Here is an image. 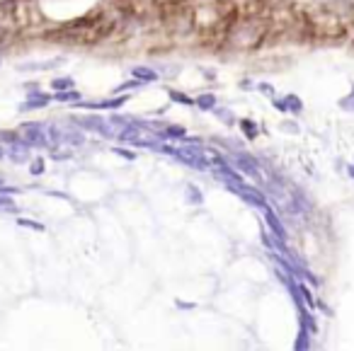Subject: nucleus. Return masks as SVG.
Masks as SVG:
<instances>
[{
  "instance_id": "obj_1",
  "label": "nucleus",
  "mask_w": 354,
  "mask_h": 351,
  "mask_svg": "<svg viewBox=\"0 0 354 351\" xmlns=\"http://www.w3.org/2000/svg\"><path fill=\"white\" fill-rule=\"evenodd\" d=\"M20 138H22L29 148H44V145H49V136H46V126H42V124H34V121H29V124H22L20 126Z\"/></svg>"
},
{
  "instance_id": "obj_2",
  "label": "nucleus",
  "mask_w": 354,
  "mask_h": 351,
  "mask_svg": "<svg viewBox=\"0 0 354 351\" xmlns=\"http://www.w3.org/2000/svg\"><path fill=\"white\" fill-rule=\"evenodd\" d=\"M129 99V95H122V97H112V99H100V102H78L80 107H85V109H117V107H122L124 102Z\"/></svg>"
},
{
  "instance_id": "obj_3",
  "label": "nucleus",
  "mask_w": 354,
  "mask_h": 351,
  "mask_svg": "<svg viewBox=\"0 0 354 351\" xmlns=\"http://www.w3.org/2000/svg\"><path fill=\"white\" fill-rule=\"evenodd\" d=\"M235 163H238V167L243 170L245 175L255 177V179H260L262 170H260V165H257V160H255V158H247V155H238V158H235Z\"/></svg>"
},
{
  "instance_id": "obj_4",
  "label": "nucleus",
  "mask_w": 354,
  "mask_h": 351,
  "mask_svg": "<svg viewBox=\"0 0 354 351\" xmlns=\"http://www.w3.org/2000/svg\"><path fill=\"white\" fill-rule=\"evenodd\" d=\"M51 99H54L51 95L37 92V95H29V97H27V102H22V104H20V109H22V111H27V109H44Z\"/></svg>"
},
{
  "instance_id": "obj_5",
  "label": "nucleus",
  "mask_w": 354,
  "mask_h": 351,
  "mask_svg": "<svg viewBox=\"0 0 354 351\" xmlns=\"http://www.w3.org/2000/svg\"><path fill=\"white\" fill-rule=\"evenodd\" d=\"M265 220H267V225L272 228V232L277 235L279 240H284L287 238V230H284V225H281V220L277 218V213L269 209V206H265Z\"/></svg>"
},
{
  "instance_id": "obj_6",
  "label": "nucleus",
  "mask_w": 354,
  "mask_h": 351,
  "mask_svg": "<svg viewBox=\"0 0 354 351\" xmlns=\"http://www.w3.org/2000/svg\"><path fill=\"white\" fill-rule=\"evenodd\" d=\"M274 107L277 109H281V111H294V114H299L301 109H303V104H301V99L296 97V95H287V97L281 99H274Z\"/></svg>"
},
{
  "instance_id": "obj_7",
  "label": "nucleus",
  "mask_w": 354,
  "mask_h": 351,
  "mask_svg": "<svg viewBox=\"0 0 354 351\" xmlns=\"http://www.w3.org/2000/svg\"><path fill=\"white\" fill-rule=\"evenodd\" d=\"M131 75L138 77L141 83H155V80H158V73H155V70H151V68H146V66H136L131 70Z\"/></svg>"
},
{
  "instance_id": "obj_8",
  "label": "nucleus",
  "mask_w": 354,
  "mask_h": 351,
  "mask_svg": "<svg viewBox=\"0 0 354 351\" xmlns=\"http://www.w3.org/2000/svg\"><path fill=\"white\" fill-rule=\"evenodd\" d=\"M194 107L201 109V111L216 109V97H214V95H199V97L194 99Z\"/></svg>"
},
{
  "instance_id": "obj_9",
  "label": "nucleus",
  "mask_w": 354,
  "mask_h": 351,
  "mask_svg": "<svg viewBox=\"0 0 354 351\" xmlns=\"http://www.w3.org/2000/svg\"><path fill=\"white\" fill-rule=\"evenodd\" d=\"M158 136H160V138H185V129H182V126H167V129H158Z\"/></svg>"
},
{
  "instance_id": "obj_10",
  "label": "nucleus",
  "mask_w": 354,
  "mask_h": 351,
  "mask_svg": "<svg viewBox=\"0 0 354 351\" xmlns=\"http://www.w3.org/2000/svg\"><path fill=\"white\" fill-rule=\"evenodd\" d=\"M66 63V58H54V61H49V63H24L20 66L22 70H44V68H54V66H63Z\"/></svg>"
},
{
  "instance_id": "obj_11",
  "label": "nucleus",
  "mask_w": 354,
  "mask_h": 351,
  "mask_svg": "<svg viewBox=\"0 0 354 351\" xmlns=\"http://www.w3.org/2000/svg\"><path fill=\"white\" fill-rule=\"evenodd\" d=\"M51 97H54L56 102H73V104H78L83 95H80L78 90H68V92H56V95H51Z\"/></svg>"
},
{
  "instance_id": "obj_12",
  "label": "nucleus",
  "mask_w": 354,
  "mask_h": 351,
  "mask_svg": "<svg viewBox=\"0 0 354 351\" xmlns=\"http://www.w3.org/2000/svg\"><path fill=\"white\" fill-rule=\"evenodd\" d=\"M240 129H243V133L247 138H255V136H257V124L250 119H240Z\"/></svg>"
},
{
  "instance_id": "obj_13",
  "label": "nucleus",
  "mask_w": 354,
  "mask_h": 351,
  "mask_svg": "<svg viewBox=\"0 0 354 351\" xmlns=\"http://www.w3.org/2000/svg\"><path fill=\"white\" fill-rule=\"evenodd\" d=\"M187 201L189 204H194V206H199L201 201H204V197H201V191H199V187H187Z\"/></svg>"
},
{
  "instance_id": "obj_14",
  "label": "nucleus",
  "mask_w": 354,
  "mask_h": 351,
  "mask_svg": "<svg viewBox=\"0 0 354 351\" xmlns=\"http://www.w3.org/2000/svg\"><path fill=\"white\" fill-rule=\"evenodd\" d=\"M167 95H170V99H172V102H180V104H189V107L194 104V99H192V97H187L185 92H177V90H170Z\"/></svg>"
},
{
  "instance_id": "obj_15",
  "label": "nucleus",
  "mask_w": 354,
  "mask_h": 351,
  "mask_svg": "<svg viewBox=\"0 0 354 351\" xmlns=\"http://www.w3.org/2000/svg\"><path fill=\"white\" fill-rule=\"evenodd\" d=\"M51 88H54V90L73 88V77H54V80H51Z\"/></svg>"
},
{
  "instance_id": "obj_16",
  "label": "nucleus",
  "mask_w": 354,
  "mask_h": 351,
  "mask_svg": "<svg viewBox=\"0 0 354 351\" xmlns=\"http://www.w3.org/2000/svg\"><path fill=\"white\" fill-rule=\"evenodd\" d=\"M32 175L37 177V175H44V158H37L32 163Z\"/></svg>"
},
{
  "instance_id": "obj_17",
  "label": "nucleus",
  "mask_w": 354,
  "mask_h": 351,
  "mask_svg": "<svg viewBox=\"0 0 354 351\" xmlns=\"http://www.w3.org/2000/svg\"><path fill=\"white\" fill-rule=\"evenodd\" d=\"M216 116H219V119H221L223 124H228V126L233 124V114H231L228 109H216Z\"/></svg>"
},
{
  "instance_id": "obj_18",
  "label": "nucleus",
  "mask_w": 354,
  "mask_h": 351,
  "mask_svg": "<svg viewBox=\"0 0 354 351\" xmlns=\"http://www.w3.org/2000/svg\"><path fill=\"white\" fill-rule=\"evenodd\" d=\"M141 85H144V83H141L138 77H133V80H129V83H124V85L117 90V92H124V90H136V88H141Z\"/></svg>"
},
{
  "instance_id": "obj_19",
  "label": "nucleus",
  "mask_w": 354,
  "mask_h": 351,
  "mask_svg": "<svg viewBox=\"0 0 354 351\" xmlns=\"http://www.w3.org/2000/svg\"><path fill=\"white\" fill-rule=\"evenodd\" d=\"M20 225H27V228H32V230H44V225L42 223H37V220H27V218H20L17 220Z\"/></svg>"
},
{
  "instance_id": "obj_20",
  "label": "nucleus",
  "mask_w": 354,
  "mask_h": 351,
  "mask_svg": "<svg viewBox=\"0 0 354 351\" xmlns=\"http://www.w3.org/2000/svg\"><path fill=\"white\" fill-rule=\"evenodd\" d=\"M296 349H308V337H306V329L301 332V337L296 339Z\"/></svg>"
},
{
  "instance_id": "obj_21",
  "label": "nucleus",
  "mask_w": 354,
  "mask_h": 351,
  "mask_svg": "<svg viewBox=\"0 0 354 351\" xmlns=\"http://www.w3.org/2000/svg\"><path fill=\"white\" fill-rule=\"evenodd\" d=\"M114 153H119L122 158H126V160H136V153H129V150H124V148H114Z\"/></svg>"
},
{
  "instance_id": "obj_22",
  "label": "nucleus",
  "mask_w": 354,
  "mask_h": 351,
  "mask_svg": "<svg viewBox=\"0 0 354 351\" xmlns=\"http://www.w3.org/2000/svg\"><path fill=\"white\" fill-rule=\"evenodd\" d=\"M260 90H262V92H267V95H272V92H274V90H272V85H267V83H262V85H260Z\"/></svg>"
},
{
  "instance_id": "obj_23",
  "label": "nucleus",
  "mask_w": 354,
  "mask_h": 351,
  "mask_svg": "<svg viewBox=\"0 0 354 351\" xmlns=\"http://www.w3.org/2000/svg\"><path fill=\"white\" fill-rule=\"evenodd\" d=\"M349 175H352V177H354V167H349Z\"/></svg>"
},
{
  "instance_id": "obj_24",
  "label": "nucleus",
  "mask_w": 354,
  "mask_h": 351,
  "mask_svg": "<svg viewBox=\"0 0 354 351\" xmlns=\"http://www.w3.org/2000/svg\"><path fill=\"white\" fill-rule=\"evenodd\" d=\"M0 63H3V61H0Z\"/></svg>"
}]
</instances>
